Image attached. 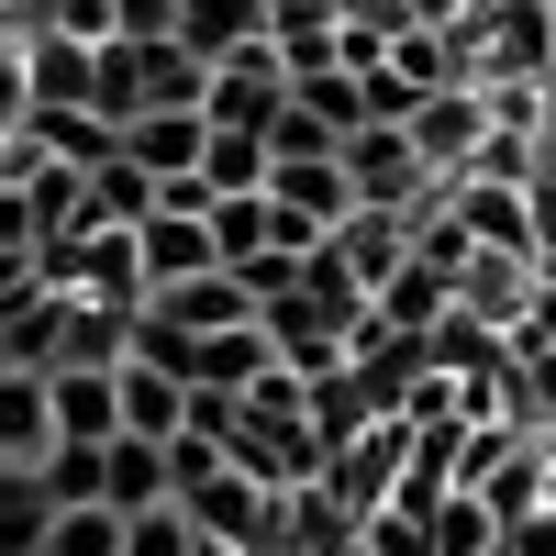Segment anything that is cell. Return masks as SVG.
Segmentation results:
<instances>
[{
	"instance_id": "16",
	"label": "cell",
	"mask_w": 556,
	"mask_h": 556,
	"mask_svg": "<svg viewBox=\"0 0 556 556\" xmlns=\"http://www.w3.org/2000/svg\"><path fill=\"white\" fill-rule=\"evenodd\" d=\"M201 190H212V201L267 190V134H212V146H201Z\"/></svg>"
},
{
	"instance_id": "4",
	"label": "cell",
	"mask_w": 556,
	"mask_h": 556,
	"mask_svg": "<svg viewBox=\"0 0 556 556\" xmlns=\"http://www.w3.org/2000/svg\"><path fill=\"white\" fill-rule=\"evenodd\" d=\"M323 256H334L356 290L379 301V278H401V267H412V212H345L334 235H323Z\"/></svg>"
},
{
	"instance_id": "2",
	"label": "cell",
	"mask_w": 556,
	"mask_h": 556,
	"mask_svg": "<svg viewBox=\"0 0 556 556\" xmlns=\"http://www.w3.org/2000/svg\"><path fill=\"white\" fill-rule=\"evenodd\" d=\"M445 223L479 256H534V201L501 190V178H445Z\"/></svg>"
},
{
	"instance_id": "15",
	"label": "cell",
	"mask_w": 556,
	"mask_h": 556,
	"mask_svg": "<svg viewBox=\"0 0 556 556\" xmlns=\"http://www.w3.org/2000/svg\"><path fill=\"white\" fill-rule=\"evenodd\" d=\"M34 556H123V513L112 501H56V523H45Z\"/></svg>"
},
{
	"instance_id": "10",
	"label": "cell",
	"mask_w": 556,
	"mask_h": 556,
	"mask_svg": "<svg viewBox=\"0 0 556 556\" xmlns=\"http://www.w3.org/2000/svg\"><path fill=\"white\" fill-rule=\"evenodd\" d=\"M123 434L134 445H167V434H190V390L167 379V367H146V356H123Z\"/></svg>"
},
{
	"instance_id": "6",
	"label": "cell",
	"mask_w": 556,
	"mask_h": 556,
	"mask_svg": "<svg viewBox=\"0 0 556 556\" xmlns=\"http://www.w3.org/2000/svg\"><path fill=\"white\" fill-rule=\"evenodd\" d=\"M123 367H45V401H56V445H112L123 434Z\"/></svg>"
},
{
	"instance_id": "20",
	"label": "cell",
	"mask_w": 556,
	"mask_h": 556,
	"mask_svg": "<svg viewBox=\"0 0 556 556\" xmlns=\"http://www.w3.org/2000/svg\"><path fill=\"white\" fill-rule=\"evenodd\" d=\"M490 556H513V545H490Z\"/></svg>"
},
{
	"instance_id": "8",
	"label": "cell",
	"mask_w": 556,
	"mask_h": 556,
	"mask_svg": "<svg viewBox=\"0 0 556 556\" xmlns=\"http://www.w3.org/2000/svg\"><path fill=\"white\" fill-rule=\"evenodd\" d=\"M56 456V401L34 367H0V468H45Z\"/></svg>"
},
{
	"instance_id": "13",
	"label": "cell",
	"mask_w": 556,
	"mask_h": 556,
	"mask_svg": "<svg viewBox=\"0 0 556 556\" xmlns=\"http://www.w3.org/2000/svg\"><path fill=\"white\" fill-rule=\"evenodd\" d=\"M101 501L134 523V513H156L167 501V445H134V434H112L101 445Z\"/></svg>"
},
{
	"instance_id": "12",
	"label": "cell",
	"mask_w": 556,
	"mask_h": 556,
	"mask_svg": "<svg viewBox=\"0 0 556 556\" xmlns=\"http://www.w3.org/2000/svg\"><path fill=\"white\" fill-rule=\"evenodd\" d=\"M201 146H212V123H201V112H146V123H123V156L146 167V178H190Z\"/></svg>"
},
{
	"instance_id": "5",
	"label": "cell",
	"mask_w": 556,
	"mask_h": 556,
	"mask_svg": "<svg viewBox=\"0 0 556 556\" xmlns=\"http://www.w3.org/2000/svg\"><path fill=\"white\" fill-rule=\"evenodd\" d=\"M278 23V0H167V34L190 45L201 67H223V56H245V45Z\"/></svg>"
},
{
	"instance_id": "1",
	"label": "cell",
	"mask_w": 556,
	"mask_h": 556,
	"mask_svg": "<svg viewBox=\"0 0 556 556\" xmlns=\"http://www.w3.org/2000/svg\"><path fill=\"white\" fill-rule=\"evenodd\" d=\"M401 146L424 156V178H468V156L490 146V89H424L401 112Z\"/></svg>"
},
{
	"instance_id": "3",
	"label": "cell",
	"mask_w": 556,
	"mask_h": 556,
	"mask_svg": "<svg viewBox=\"0 0 556 556\" xmlns=\"http://www.w3.org/2000/svg\"><path fill=\"white\" fill-rule=\"evenodd\" d=\"M146 323H167V334H235V323H256V301H245L235 267H201L178 290H146Z\"/></svg>"
},
{
	"instance_id": "19",
	"label": "cell",
	"mask_w": 556,
	"mask_h": 556,
	"mask_svg": "<svg viewBox=\"0 0 556 556\" xmlns=\"http://www.w3.org/2000/svg\"><path fill=\"white\" fill-rule=\"evenodd\" d=\"M190 556H235V545H190Z\"/></svg>"
},
{
	"instance_id": "17",
	"label": "cell",
	"mask_w": 556,
	"mask_h": 556,
	"mask_svg": "<svg viewBox=\"0 0 556 556\" xmlns=\"http://www.w3.org/2000/svg\"><path fill=\"white\" fill-rule=\"evenodd\" d=\"M201 534H190V513H178V501H156V513H134L123 523V556H190Z\"/></svg>"
},
{
	"instance_id": "18",
	"label": "cell",
	"mask_w": 556,
	"mask_h": 556,
	"mask_svg": "<svg viewBox=\"0 0 556 556\" xmlns=\"http://www.w3.org/2000/svg\"><path fill=\"white\" fill-rule=\"evenodd\" d=\"M501 545H513V556H556V501H534L523 523H501Z\"/></svg>"
},
{
	"instance_id": "14",
	"label": "cell",
	"mask_w": 556,
	"mask_h": 556,
	"mask_svg": "<svg viewBox=\"0 0 556 556\" xmlns=\"http://www.w3.org/2000/svg\"><path fill=\"white\" fill-rule=\"evenodd\" d=\"M424 545H434V556H490V545H501V513H490L479 490H445L434 513H424Z\"/></svg>"
},
{
	"instance_id": "7",
	"label": "cell",
	"mask_w": 556,
	"mask_h": 556,
	"mask_svg": "<svg viewBox=\"0 0 556 556\" xmlns=\"http://www.w3.org/2000/svg\"><path fill=\"white\" fill-rule=\"evenodd\" d=\"M134 256H146V290H178V278L223 267L212 256V212H146L134 223Z\"/></svg>"
},
{
	"instance_id": "11",
	"label": "cell",
	"mask_w": 556,
	"mask_h": 556,
	"mask_svg": "<svg viewBox=\"0 0 556 556\" xmlns=\"http://www.w3.org/2000/svg\"><path fill=\"white\" fill-rule=\"evenodd\" d=\"M267 201H290L301 223H345V212H356L345 156H267Z\"/></svg>"
},
{
	"instance_id": "9",
	"label": "cell",
	"mask_w": 556,
	"mask_h": 556,
	"mask_svg": "<svg viewBox=\"0 0 556 556\" xmlns=\"http://www.w3.org/2000/svg\"><path fill=\"white\" fill-rule=\"evenodd\" d=\"M89 78H101V45H78V34H23V89H34V112L89 101Z\"/></svg>"
}]
</instances>
